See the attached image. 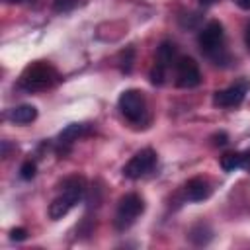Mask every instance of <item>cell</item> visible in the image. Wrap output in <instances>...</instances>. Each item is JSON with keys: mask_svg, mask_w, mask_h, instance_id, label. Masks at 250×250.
I'll list each match as a JSON object with an SVG mask.
<instances>
[{"mask_svg": "<svg viewBox=\"0 0 250 250\" xmlns=\"http://www.w3.org/2000/svg\"><path fill=\"white\" fill-rule=\"evenodd\" d=\"M201 84V72L197 62L191 57H180L176 61V86L178 88H195Z\"/></svg>", "mask_w": 250, "mask_h": 250, "instance_id": "ba28073f", "label": "cell"}, {"mask_svg": "<svg viewBox=\"0 0 250 250\" xmlns=\"http://www.w3.org/2000/svg\"><path fill=\"white\" fill-rule=\"evenodd\" d=\"M145 211V201L141 195L137 193H127L121 197L119 205H117V211H115V219H113V225L117 230H127L137 219L139 215Z\"/></svg>", "mask_w": 250, "mask_h": 250, "instance_id": "277c9868", "label": "cell"}, {"mask_svg": "<svg viewBox=\"0 0 250 250\" xmlns=\"http://www.w3.org/2000/svg\"><path fill=\"white\" fill-rule=\"evenodd\" d=\"M76 4H78V0H53V10L57 14H64V12L74 10Z\"/></svg>", "mask_w": 250, "mask_h": 250, "instance_id": "9a60e30c", "label": "cell"}, {"mask_svg": "<svg viewBox=\"0 0 250 250\" xmlns=\"http://www.w3.org/2000/svg\"><path fill=\"white\" fill-rule=\"evenodd\" d=\"M10 238H12V240H18V242H21V240H25V238H27V230H25V229H21V227H18V229H12V232H10Z\"/></svg>", "mask_w": 250, "mask_h": 250, "instance_id": "e0dca14e", "label": "cell"}, {"mask_svg": "<svg viewBox=\"0 0 250 250\" xmlns=\"http://www.w3.org/2000/svg\"><path fill=\"white\" fill-rule=\"evenodd\" d=\"M244 43H246V47L250 51V23L246 25V31H244Z\"/></svg>", "mask_w": 250, "mask_h": 250, "instance_id": "ffe728a7", "label": "cell"}, {"mask_svg": "<svg viewBox=\"0 0 250 250\" xmlns=\"http://www.w3.org/2000/svg\"><path fill=\"white\" fill-rule=\"evenodd\" d=\"M35 172H37V166H35L33 160H25V162L20 166V178L25 180V182L33 180V178H35Z\"/></svg>", "mask_w": 250, "mask_h": 250, "instance_id": "5bb4252c", "label": "cell"}, {"mask_svg": "<svg viewBox=\"0 0 250 250\" xmlns=\"http://www.w3.org/2000/svg\"><path fill=\"white\" fill-rule=\"evenodd\" d=\"M8 4H23V2H29V0H6Z\"/></svg>", "mask_w": 250, "mask_h": 250, "instance_id": "7402d4cb", "label": "cell"}, {"mask_svg": "<svg viewBox=\"0 0 250 250\" xmlns=\"http://www.w3.org/2000/svg\"><path fill=\"white\" fill-rule=\"evenodd\" d=\"M154 166H156V152L152 148H143L135 156H131V160L123 166V176L129 180H139L148 172H152Z\"/></svg>", "mask_w": 250, "mask_h": 250, "instance_id": "8992f818", "label": "cell"}, {"mask_svg": "<svg viewBox=\"0 0 250 250\" xmlns=\"http://www.w3.org/2000/svg\"><path fill=\"white\" fill-rule=\"evenodd\" d=\"M246 162V156L242 152H227L221 156V168L225 172H234L238 168H242Z\"/></svg>", "mask_w": 250, "mask_h": 250, "instance_id": "4fadbf2b", "label": "cell"}, {"mask_svg": "<svg viewBox=\"0 0 250 250\" xmlns=\"http://www.w3.org/2000/svg\"><path fill=\"white\" fill-rule=\"evenodd\" d=\"M57 82H59V72L45 61L31 62L29 66H25V70L20 76V88H23L25 92L47 90Z\"/></svg>", "mask_w": 250, "mask_h": 250, "instance_id": "3957f363", "label": "cell"}, {"mask_svg": "<svg viewBox=\"0 0 250 250\" xmlns=\"http://www.w3.org/2000/svg\"><path fill=\"white\" fill-rule=\"evenodd\" d=\"M197 43L201 53L213 61V64H225L229 62V55L225 51V31L221 21L213 20L209 21L197 35Z\"/></svg>", "mask_w": 250, "mask_h": 250, "instance_id": "6da1fadb", "label": "cell"}, {"mask_svg": "<svg viewBox=\"0 0 250 250\" xmlns=\"http://www.w3.org/2000/svg\"><path fill=\"white\" fill-rule=\"evenodd\" d=\"M133 55H135V51H133L131 47H129L127 51L121 53V64H119V66H121L123 72H131V66H133Z\"/></svg>", "mask_w": 250, "mask_h": 250, "instance_id": "2e32d148", "label": "cell"}, {"mask_svg": "<svg viewBox=\"0 0 250 250\" xmlns=\"http://www.w3.org/2000/svg\"><path fill=\"white\" fill-rule=\"evenodd\" d=\"M211 195V186L203 178H191L186 184V197L189 201H203Z\"/></svg>", "mask_w": 250, "mask_h": 250, "instance_id": "30bf717a", "label": "cell"}, {"mask_svg": "<svg viewBox=\"0 0 250 250\" xmlns=\"http://www.w3.org/2000/svg\"><path fill=\"white\" fill-rule=\"evenodd\" d=\"M119 111L121 115L131 121V123H141L145 113H146V100H145V94L141 90H135V88H129L125 92H121L119 96Z\"/></svg>", "mask_w": 250, "mask_h": 250, "instance_id": "5b68a950", "label": "cell"}, {"mask_svg": "<svg viewBox=\"0 0 250 250\" xmlns=\"http://www.w3.org/2000/svg\"><path fill=\"white\" fill-rule=\"evenodd\" d=\"M199 4L201 6H211V4H215V0H199Z\"/></svg>", "mask_w": 250, "mask_h": 250, "instance_id": "44dd1931", "label": "cell"}, {"mask_svg": "<svg viewBox=\"0 0 250 250\" xmlns=\"http://www.w3.org/2000/svg\"><path fill=\"white\" fill-rule=\"evenodd\" d=\"M250 90V82L244 78L225 90H217L215 96H213V105L217 107H236L244 102L246 98V92Z\"/></svg>", "mask_w": 250, "mask_h": 250, "instance_id": "9c48e42d", "label": "cell"}, {"mask_svg": "<svg viewBox=\"0 0 250 250\" xmlns=\"http://www.w3.org/2000/svg\"><path fill=\"white\" fill-rule=\"evenodd\" d=\"M88 131V125L86 123H70V125H66L62 131H61V135H59V148H62V146H70L74 141H78L84 133Z\"/></svg>", "mask_w": 250, "mask_h": 250, "instance_id": "8fae6325", "label": "cell"}, {"mask_svg": "<svg viewBox=\"0 0 250 250\" xmlns=\"http://www.w3.org/2000/svg\"><path fill=\"white\" fill-rule=\"evenodd\" d=\"M84 191H86V182L82 176H72L68 180H64L62 184V193H59L53 203L49 205V217L53 221H59L62 219L82 197H84Z\"/></svg>", "mask_w": 250, "mask_h": 250, "instance_id": "7a4b0ae2", "label": "cell"}, {"mask_svg": "<svg viewBox=\"0 0 250 250\" xmlns=\"http://www.w3.org/2000/svg\"><path fill=\"white\" fill-rule=\"evenodd\" d=\"M8 117H10L14 123H18V125H27V123L35 121V117H37V107L31 105V104H21V105L10 109Z\"/></svg>", "mask_w": 250, "mask_h": 250, "instance_id": "7c38bea8", "label": "cell"}, {"mask_svg": "<svg viewBox=\"0 0 250 250\" xmlns=\"http://www.w3.org/2000/svg\"><path fill=\"white\" fill-rule=\"evenodd\" d=\"M176 61V47L170 41H162L158 51H156V61L154 66L150 70V82L154 86H162L166 80V72L172 66V62Z\"/></svg>", "mask_w": 250, "mask_h": 250, "instance_id": "52a82bcc", "label": "cell"}, {"mask_svg": "<svg viewBox=\"0 0 250 250\" xmlns=\"http://www.w3.org/2000/svg\"><path fill=\"white\" fill-rule=\"evenodd\" d=\"M234 2H236L238 8H242V10H250V0H234Z\"/></svg>", "mask_w": 250, "mask_h": 250, "instance_id": "ac0fdd59", "label": "cell"}, {"mask_svg": "<svg viewBox=\"0 0 250 250\" xmlns=\"http://www.w3.org/2000/svg\"><path fill=\"white\" fill-rule=\"evenodd\" d=\"M215 139H217V141H215V145H225V143H227V135H225V133L215 135Z\"/></svg>", "mask_w": 250, "mask_h": 250, "instance_id": "d6986e66", "label": "cell"}]
</instances>
